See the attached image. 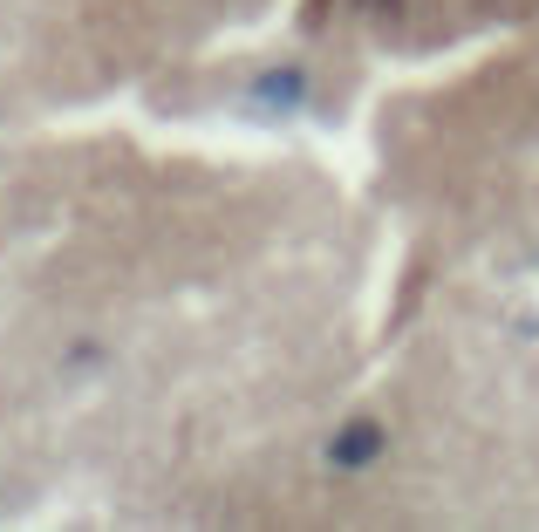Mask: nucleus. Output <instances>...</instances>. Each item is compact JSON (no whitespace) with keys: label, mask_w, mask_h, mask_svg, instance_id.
<instances>
[{"label":"nucleus","mask_w":539,"mask_h":532,"mask_svg":"<svg viewBox=\"0 0 539 532\" xmlns=\"http://www.w3.org/2000/svg\"><path fill=\"white\" fill-rule=\"evenodd\" d=\"M383 423H348V430H335V444H328V464H335V471H362V464H376V457H383Z\"/></svg>","instance_id":"1"},{"label":"nucleus","mask_w":539,"mask_h":532,"mask_svg":"<svg viewBox=\"0 0 539 532\" xmlns=\"http://www.w3.org/2000/svg\"><path fill=\"white\" fill-rule=\"evenodd\" d=\"M301 96H308V76L301 69H267V76L253 82V103L260 110H294Z\"/></svg>","instance_id":"2"}]
</instances>
